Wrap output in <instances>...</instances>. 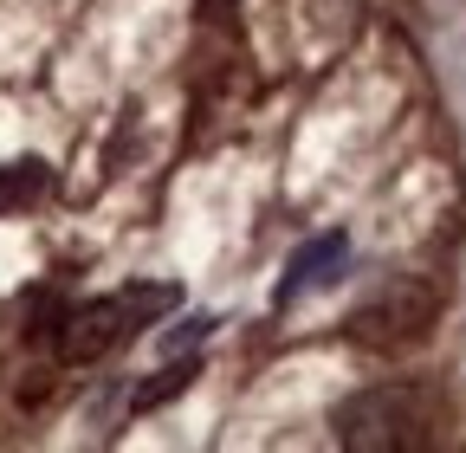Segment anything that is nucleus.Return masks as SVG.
I'll list each match as a JSON object with an SVG mask.
<instances>
[{"mask_svg": "<svg viewBox=\"0 0 466 453\" xmlns=\"http://www.w3.org/2000/svg\"><path fill=\"white\" fill-rule=\"evenodd\" d=\"M175 305H182V286H124L110 298L78 305L66 324H58V357L66 363H97L110 357L124 337H137L143 324H162Z\"/></svg>", "mask_w": 466, "mask_h": 453, "instance_id": "1", "label": "nucleus"}, {"mask_svg": "<svg viewBox=\"0 0 466 453\" xmlns=\"http://www.w3.org/2000/svg\"><path fill=\"white\" fill-rule=\"evenodd\" d=\"M337 440L350 453H408V447H428L434 440V402L421 388H363L337 408Z\"/></svg>", "mask_w": 466, "mask_h": 453, "instance_id": "2", "label": "nucleus"}, {"mask_svg": "<svg viewBox=\"0 0 466 453\" xmlns=\"http://www.w3.org/2000/svg\"><path fill=\"white\" fill-rule=\"evenodd\" d=\"M441 311V292L428 286V278H389V286L350 317V337L370 350H401V344H415V337H428Z\"/></svg>", "mask_w": 466, "mask_h": 453, "instance_id": "3", "label": "nucleus"}, {"mask_svg": "<svg viewBox=\"0 0 466 453\" xmlns=\"http://www.w3.org/2000/svg\"><path fill=\"white\" fill-rule=\"evenodd\" d=\"M343 266H350V234H318V240H305L299 253H291V266H285L279 305H291V298L311 292V286H337Z\"/></svg>", "mask_w": 466, "mask_h": 453, "instance_id": "4", "label": "nucleus"}, {"mask_svg": "<svg viewBox=\"0 0 466 453\" xmlns=\"http://www.w3.org/2000/svg\"><path fill=\"white\" fill-rule=\"evenodd\" d=\"M52 195V168L39 156H14V162H0V214H26Z\"/></svg>", "mask_w": 466, "mask_h": 453, "instance_id": "5", "label": "nucleus"}, {"mask_svg": "<svg viewBox=\"0 0 466 453\" xmlns=\"http://www.w3.org/2000/svg\"><path fill=\"white\" fill-rule=\"evenodd\" d=\"M195 376H201V363H195V357H182V363H168V369H156L149 382H137V395H130V408H137V415H149V408L175 402V395H182V388H188Z\"/></svg>", "mask_w": 466, "mask_h": 453, "instance_id": "6", "label": "nucleus"}, {"mask_svg": "<svg viewBox=\"0 0 466 453\" xmlns=\"http://www.w3.org/2000/svg\"><path fill=\"white\" fill-rule=\"evenodd\" d=\"M214 324H220V317H182V324H175V330L162 337V357H182L188 344H201V337H208Z\"/></svg>", "mask_w": 466, "mask_h": 453, "instance_id": "7", "label": "nucleus"}, {"mask_svg": "<svg viewBox=\"0 0 466 453\" xmlns=\"http://www.w3.org/2000/svg\"><path fill=\"white\" fill-rule=\"evenodd\" d=\"M240 0H201V20H220V14H233Z\"/></svg>", "mask_w": 466, "mask_h": 453, "instance_id": "8", "label": "nucleus"}]
</instances>
